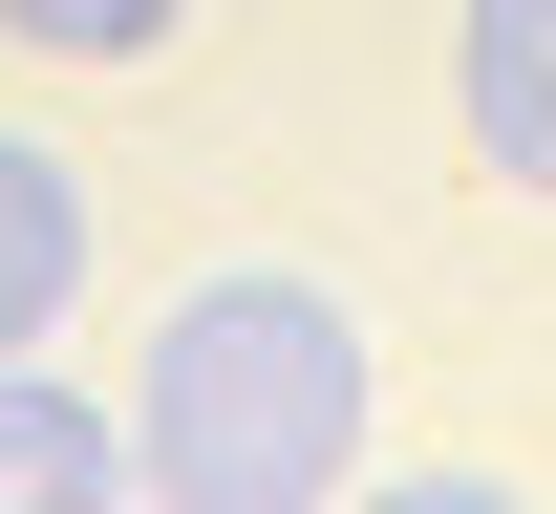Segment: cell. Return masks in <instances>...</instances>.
Listing matches in <instances>:
<instances>
[{"instance_id": "7a4b0ae2", "label": "cell", "mask_w": 556, "mask_h": 514, "mask_svg": "<svg viewBox=\"0 0 556 514\" xmlns=\"http://www.w3.org/2000/svg\"><path fill=\"white\" fill-rule=\"evenodd\" d=\"M150 450H129V408H86L65 365H0V514H108Z\"/></svg>"}, {"instance_id": "277c9868", "label": "cell", "mask_w": 556, "mask_h": 514, "mask_svg": "<svg viewBox=\"0 0 556 514\" xmlns=\"http://www.w3.org/2000/svg\"><path fill=\"white\" fill-rule=\"evenodd\" d=\"M65 300H86V172L0 129V365H43V343H65Z\"/></svg>"}, {"instance_id": "6da1fadb", "label": "cell", "mask_w": 556, "mask_h": 514, "mask_svg": "<svg viewBox=\"0 0 556 514\" xmlns=\"http://www.w3.org/2000/svg\"><path fill=\"white\" fill-rule=\"evenodd\" d=\"M129 450L172 514H321L364 493V322L321 258H214V279L150 300V386Z\"/></svg>"}, {"instance_id": "3957f363", "label": "cell", "mask_w": 556, "mask_h": 514, "mask_svg": "<svg viewBox=\"0 0 556 514\" xmlns=\"http://www.w3.org/2000/svg\"><path fill=\"white\" fill-rule=\"evenodd\" d=\"M450 108H471V150L514 193H556V0H471L450 22Z\"/></svg>"}, {"instance_id": "5b68a950", "label": "cell", "mask_w": 556, "mask_h": 514, "mask_svg": "<svg viewBox=\"0 0 556 514\" xmlns=\"http://www.w3.org/2000/svg\"><path fill=\"white\" fill-rule=\"evenodd\" d=\"M193 0H0V43H43V65H150Z\"/></svg>"}]
</instances>
